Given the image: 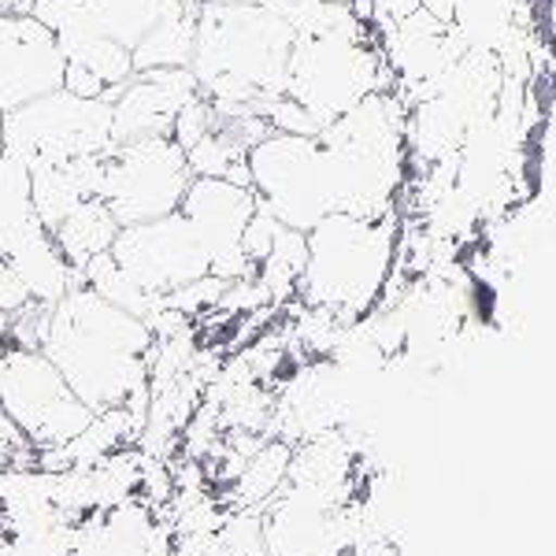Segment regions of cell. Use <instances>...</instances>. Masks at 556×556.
<instances>
[{
    "label": "cell",
    "instance_id": "8",
    "mask_svg": "<svg viewBox=\"0 0 556 556\" xmlns=\"http://www.w3.org/2000/svg\"><path fill=\"white\" fill-rule=\"evenodd\" d=\"M256 193L241 182H227V178H193L186 186V197L178 212L197 230L201 245L208 249L212 275L223 282H238L249 278L253 267L245 260V227L256 212Z\"/></svg>",
    "mask_w": 556,
    "mask_h": 556
},
{
    "label": "cell",
    "instance_id": "6",
    "mask_svg": "<svg viewBox=\"0 0 556 556\" xmlns=\"http://www.w3.org/2000/svg\"><path fill=\"white\" fill-rule=\"evenodd\" d=\"M0 260L26 282L34 301L56 304L83 275L60 256L30 197V167L15 156H0Z\"/></svg>",
    "mask_w": 556,
    "mask_h": 556
},
{
    "label": "cell",
    "instance_id": "5",
    "mask_svg": "<svg viewBox=\"0 0 556 556\" xmlns=\"http://www.w3.org/2000/svg\"><path fill=\"white\" fill-rule=\"evenodd\" d=\"M0 412L30 450H60L93 424V412L78 401L56 364L26 349H8L0 361Z\"/></svg>",
    "mask_w": 556,
    "mask_h": 556
},
{
    "label": "cell",
    "instance_id": "1",
    "mask_svg": "<svg viewBox=\"0 0 556 556\" xmlns=\"http://www.w3.org/2000/svg\"><path fill=\"white\" fill-rule=\"evenodd\" d=\"M152 345L156 338L146 319L115 308L78 282L52 304L41 353L56 364V371L93 416L112 408L146 416Z\"/></svg>",
    "mask_w": 556,
    "mask_h": 556
},
{
    "label": "cell",
    "instance_id": "2",
    "mask_svg": "<svg viewBox=\"0 0 556 556\" xmlns=\"http://www.w3.org/2000/svg\"><path fill=\"white\" fill-rule=\"evenodd\" d=\"M397 215L361 219L327 215L304 235V271L298 298L304 308L327 312L342 327H356L379 308L397 271Z\"/></svg>",
    "mask_w": 556,
    "mask_h": 556
},
{
    "label": "cell",
    "instance_id": "13",
    "mask_svg": "<svg viewBox=\"0 0 556 556\" xmlns=\"http://www.w3.org/2000/svg\"><path fill=\"white\" fill-rule=\"evenodd\" d=\"M30 301L34 298H30V290H26V282L0 260V312L12 316V312H20L23 304H30Z\"/></svg>",
    "mask_w": 556,
    "mask_h": 556
},
{
    "label": "cell",
    "instance_id": "10",
    "mask_svg": "<svg viewBox=\"0 0 556 556\" xmlns=\"http://www.w3.org/2000/svg\"><path fill=\"white\" fill-rule=\"evenodd\" d=\"M201 93L190 67L141 71L112 97V146L141 138H172L186 104Z\"/></svg>",
    "mask_w": 556,
    "mask_h": 556
},
{
    "label": "cell",
    "instance_id": "9",
    "mask_svg": "<svg viewBox=\"0 0 556 556\" xmlns=\"http://www.w3.org/2000/svg\"><path fill=\"white\" fill-rule=\"evenodd\" d=\"M64 86L56 34L30 12L0 15V115Z\"/></svg>",
    "mask_w": 556,
    "mask_h": 556
},
{
    "label": "cell",
    "instance_id": "15",
    "mask_svg": "<svg viewBox=\"0 0 556 556\" xmlns=\"http://www.w3.org/2000/svg\"><path fill=\"white\" fill-rule=\"evenodd\" d=\"M34 0H0V15H20V12H30Z\"/></svg>",
    "mask_w": 556,
    "mask_h": 556
},
{
    "label": "cell",
    "instance_id": "12",
    "mask_svg": "<svg viewBox=\"0 0 556 556\" xmlns=\"http://www.w3.org/2000/svg\"><path fill=\"white\" fill-rule=\"evenodd\" d=\"M119 230L123 227L115 223V215L108 212V204L101 197H89V201L78 204L64 223H56L49 235L56 241L60 256H64L75 271H83L86 264H93L97 256H104L108 249H112Z\"/></svg>",
    "mask_w": 556,
    "mask_h": 556
},
{
    "label": "cell",
    "instance_id": "16",
    "mask_svg": "<svg viewBox=\"0 0 556 556\" xmlns=\"http://www.w3.org/2000/svg\"><path fill=\"white\" fill-rule=\"evenodd\" d=\"M0 156H4V115H0Z\"/></svg>",
    "mask_w": 556,
    "mask_h": 556
},
{
    "label": "cell",
    "instance_id": "7",
    "mask_svg": "<svg viewBox=\"0 0 556 556\" xmlns=\"http://www.w3.org/2000/svg\"><path fill=\"white\" fill-rule=\"evenodd\" d=\"M108 253L138 290H146L156 301L212 275L208 249L201 245L182 212L138 223V227H123Z\"/></svg>",
    "mask_w": 556,
    "mask_h": 556
},
{
    "label": "cell",
    "instance_id": "11",
    "mask_svg": "<svg viewBox=\"0 0 556 556\" xmlns=\"http://www.w3.org/2000/svg\"><path fill=\"white\" fill-rule=\"evenodd\" d=\"M93 23L127 52L138 49L149 34L178 20H197L201 0H86Z\"/></svg>",
    "mask_w": 556,
    "mask_h": 556
},
{
    "label": "cell",
    "instance_id": "4",
    "mask_svg": "<svg viewBox=\"0 0 556 556\" xmlns=\"http://www.w3.org/2000/svg\"><path fill=\"white\" fill-rule=\"evenodd\" d=\"M190 182L193 172L175 138H141L104 152L97 197L108 204L119 227H138L178 212Z\"/></svg>",
    "mask_w": 556,
    "mask_h": 556
},
{
    "label": "cell",
    "instance_id": "3",
    "mask_svg": "<svg viewBox=\"0 0 556 556\" xmlns=\"http://www.w3.org/2000/svg\"><path fill=\"white\" fill-rule=\"evenodd\" d=\"M112 149V101L52 89L4 115V152L23 164H67Z\"/></svg>",
    "mask_w": 556,
    "mask_h": 556
},
{
    "label": "cell",
    "instance_id": "14",
    "mask_svg": "<svg viewBox=\"0 0 556 556\" xmlns=\"http://www.w3.org/2000/svg\"><path fill=\"white\" fill-rule=\"evenodd\" d=\"M8 349H12V316L0 312V361L8 356Z\"/></svg>",
    "mask_w": 556,
    "mask_h": 556
}]
</instances>
